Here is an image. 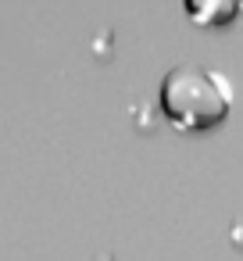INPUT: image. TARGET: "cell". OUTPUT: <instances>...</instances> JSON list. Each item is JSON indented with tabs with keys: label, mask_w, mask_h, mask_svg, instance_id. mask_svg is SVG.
<instances>
[{
	"label": "cell",
	"mask_w": 243,
	"mask_h": 261,
	"mask_svg": "<svg viewBox=\"0 0 243 261\" xmlns=\"http://www.w3.org/2000/svg\"><path fill=\"white\" fill-rule=\"evenodd\" d=\"M232 93L218 72H204L193 65L172 68L161 83V111L172 118L175 129L200 133L218 125L229 115Z\"/></svg>",
	"instance_id": "6da1fadb"
},
{
	"label": "cell",
	"mask_w": 243,
	"mask_h": 261,
	"mask_svg": "<svg viewBox=\"0 0 243 261\" xmlns=\"http://www.w3.org/2000/svg\"><path fill=\"white\" fill-rule=\"evenodd\" d=\"M186 11L197 25L222 29L239 15V0H186Z\"/></svg>",
	"instance_id": "7a4b0ae2"
},
{
	"label": "cell",
	"mask_w": 243,
	"mask_h": 261,
	"mask_svg": "<svg viewBox=\"0 0 243 261\" xmlns=\"http://www.w3.org/2000/svg\"><path fill=\"white\" fill-rule=\"evenodd\" d=\"M100 50V58H111V33H100V40H93V54Z\"/></svg>",
	"instance_id": "3957f363"
},
{
	"label": "cell",
	"mask_w": 243,
	"mask_h": 261,
	"mask_svg": "<svg viewBox=\"0 0 243 261\" xmlns=\"http://www.w3.org/2000/svg\"><path fill=\"white\" fill-rule=\"evenodd\" d=\"M239 15H243V0H239Z\"/></svg>",
	"instance_id": "277c9868"
}]
</instances>
